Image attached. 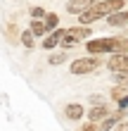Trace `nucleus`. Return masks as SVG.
I'll return each mask as SVG.
<instances>
[{"mask_svg":"<svg viewBox=\"0 0 128 131\" xmlns=\"http://www.w3.org/2000/svg\"><path fill=\"white\" fill-rule=\"evenodd\" d=\"M31 17H33L36 21H40L43 17H48V12H45V10H43V7L38 5V7H31Z\"/></svg>","mask_w":128,"mask_h":131,"instance_id":"nucleus-13","label":"nucleus"},{"mask_svg":"<svg viewBox=\"0 0 128 131\" xmlns=\"http://www.w3.org/2000/svg\"><path fill=\"white\" fill-rule=\"evenodd\" d=\"M66 60V52H55V55H50V64H62Z\"/></svg>","mask_w":128,"mask_h":131,"instance_id":"nucleus-16","label":"nucleus"},{"mask_svg":"<svg viewBox=\"0 0 128 131\" xmlns=\"http://www.w3.org/2000/svg\"><path fill=\"white\" fill-rule=\"evenodd\" d=\"M121 10H123V0H100V3H95L88 12L81 14L78 21H81V26H88V24H93V21H97V19H102V17L107 19V17H111V14H116Z\"/></svg>","mask_w":128,"mask_h":131,"instance_id":"nucleus-1","label":"nucleus"},{"mask_svg":"<svg viewBox=\"0 0 128 131\" xmlns=\"http://www.w3.org/2000/svg\"><path fill=\"white\" fill-rule=\"evenodd\" d=\"M88 52H116V38H95L88 41Z\"/></svg>","mask_w":128,"mask_h":131,"instance_id":"nucleus-3","label":"nucleus"},{"mask_svg":"<svg viewBox=\"0 0 128 131\" xmlns=\"http://www.w3.org/2000/svg\"><path fill=\"white\" fill-rule=\"evenodd\" d=\"M114 81H116V83H128V72H119V74H114Z\"/></svg>","mask_w":128,"mask_h":131,"instance_id":"nucleus-17","label":"nucleus"},{"mask_svg":"<svg viewBox=\"0 0 128 131\" xmlns=\"http://www.w3.org/2000/svg\"><path fill=\"white\" fill-rule=\"evenodd\" d=\"M33 38H36V36H33V31H31V29H29V31H24V34H21V45L31 50V48H33V43H36Z\"/></svg>","mask_w":128,"mask_h":131,"instance_id":"nucleus-10","label":"nucleus"},{"mask_svg":"<svg viewBox=\"0 0 128 131\" xmlns=\"http://www.w3.org/2000/svg\"><path fill=\"white\" fill-rule=\"evenodd\" d=\"M57 24H59V17L52 14V12H48V17H45V26H48L50 31H57Z\"/></svg>","mask_w":128,"mask_h":131,"instance_id":"nucleus-11","label":"nucleus"},{"mask_svg":"<svg viewBox=\"0 0 128 131\" xmlns=\"http://www.w3.org/2000/svg\"><path fill=\"white\" fill-rule=\"evenodd\" d=\"M95 3L93 0H71V3H66V12H71V14H83V12H88L90 7H93Z\"/></svg>","mask_w":128,"mask_h":131,"instance_id":"nucleus-5","label":"nucleus"},{"mask_svg":"<svg viewBox=\"0 0 128 131\" xmlns=\"http://www.w3.org/2000/svg\"><path fill=\"white\" fill-rule=\"evenodd\" d=\"M107 67H109L114 74H119V72H128V55H123V52H114V55L107 60Z\"/></svg>","mask_w":128,"mask_h":131,"instance_id":"nucleus-4","label":"nucleus"},{"mask_svg":"<svg viewBox=\"0 0 128 131\" xmlns=\"http://www.w3.org/2000/svg\"><path fill=\"white\" fill-rule=\"evenodd\" d=\"M126 112H128V110H126Z\"/></svg>","mask_w":128,"mask_h":131,"instance_id":"nucleus-20","label":"nucleus"},{"mask_svg":"<svg viewBox=\"0 0 128 131\" xmlns=\"http://www.w3.org/2000/svg\"><path fill=\"white\" fill-rule=\"evenodd\" d=\"M83 131H100V126H97V124H93V122H90V124H86V126H83Z\"/></svg>","mask_w":128,"mask_h":131,"instance_id":"nucleus-18","label":"nucleus"},{"mask_svg":"<svg viewBox=\"0 0 128 131\" xmlns=\"http://www.w3.org/2000/svg\"><path fill=\"white\" fill-rule=\"evenodd\" d=\"M107 24L109 26H128V10H121V12L107 17Z\"/></svg>","mask_w":128,"mask_h":131,"instance_id":"nucleus-7","label":"nucleus"},{"mask_svg":"<svg viewBox=\"0 0 128 131\" xmlns=\"http://www.w3.org/2000/svg\"><path fill=\"white\" fill-rule=\"evenodd\" d=\"M64 114H66V117H69V119H81V117H83V105H78V103H69V105H66L64 107Z\"/></svg>","mask_w":128,"mask_h":131,"instance_id":"nucleus-8","label":"nucleus"},{"mask_svg":"<svg viewBox=\"0 0 128 131\" xmlns=\"http://www.w3.org/2000/svg\"><path fill=\"white\" fill-rule=\"evenodd\" d=\"M31 31H33V36H43L45 31H48V26H45V21H31Z\"/></svg>","mask_w":128,"mask_h":131,"instance_id":"nucleus-12","label":"nucleus"},{"mask_svg":"<svg viewBox=\"0 0 128 131\" xmlns=\"http://www.w3.org/2000/svg\"><path fill=\"white\" fill-rule=\"evenodd\" d=\"M69 31V36H74V38H78V41H86V38H90V29L88 26H71V29H66Z\"/></svg>","mask_w":128,"mask_h":131,"instance_id":"nucleus-9","label":"nucleus"},{"mask_svg":"<svg viewBox=\"0 0 128 131\" xmlns=\"http://www.w3.org/2000/svg\"><path fill=\"white\" fill-rule=\"evenodd\" d=\"M100 67V60L97 55H90V57H78L71 62V74H90Z\"/></svg>","mask_w":128,"mask_h":131,"instance_id":"nucleus-2","label":"nucleus"},{"mask_svg":"<svg viewBox=\"0 0 128 131\" xmlns=\"http://www.w3.org/2000/svg\"><path fill=\"white\" fill-rule=\"evenodd\" d=\"M116 52L128 55V38H116Z\"/></svg>","mask_w":128,"mask_h":131,"instance_id":"nucleus-14","label":"nucleus"},{"mask_svg":"<svg viewBox=\"0 0 128 131\" xmlns=\"http://www.w3.org/2000/svg\"><path fill=\"white\" fill-rule=\"evenodd\" d=\"M109 117V110H107V107H102V105H93V110H88V119L90 122H93V124H97V122H104V119H107Z\"/></svg>","mask_w":128,"mask_h":131,"instance_id":"nucleus-6","label":"nucleus"},{"mask_svg":"<svg viewBox=\"0 0 128 131\" xmlns=\"http://www.w3.org/2000/svg\"><path fill=\"white\" fill-rule=\"evenodd\" d=\"M76 43H78V38L69 36V31H66V36L62 38V43H59V45H62V48H71V45H76Z\"/></svg>","mask_w":128,"mask_h":131,"instance_id":"nucleus-15","label":"nucleus"},{"mask_svg":"<svg viewBox=\"0 0 128 131\" xmlns=\"http://www.w3.org/2000/svg\"><path fill=\"white\" fill-rule=\"evenodd\" d=\"M114 131H128V122H121V124H119Z\"/></svg>","mask_w":128,"mask_h":131,"instance_id":"nucleus-19","label":"nucleus"}]
</instances>
